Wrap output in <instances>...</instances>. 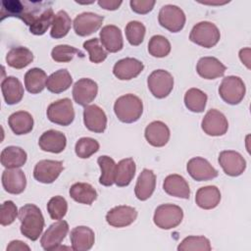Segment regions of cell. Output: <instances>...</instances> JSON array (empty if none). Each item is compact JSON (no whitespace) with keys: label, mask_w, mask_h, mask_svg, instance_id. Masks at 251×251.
<instances>
[{"label":"cell","mask_w":251,"mask_h":251,"mask_svg":"<svg viewBox=\"0 0 251 251\" xmlns=\"http://www.w3.org/2000/svg\"><path fill=\"white\" fill-rule=\"evenodd\" d=\"M1 21L7 17L21 19L29 26V31L34 35L44 34L52 25L55 14L51 2L4 0L1 3Z\"/></svg>","instance_id":"obj_1"},{"label":"cell","mask_w":251,"mask_h":251,"mask_svg":"<svg viewBox=\"0 0 251 251\" xmlns=\"http://www.w3.org/2000/svg\"><path fill=\"white\" fill-rule=\"evenodd\" d=\"M19 219L22 234L32 241L37 240L44 227L41 210L34 204H25L19 211Z\"/></svg>","instance_id":"obj_2"},{"label":"cell","mask_w":251,"mask_h":251,"mask_svg":"<svg viewBox=\"0 0 251 251\" xmlns=\"http://www.w3.org/2000/svg\"><path fill=\"white\" fill-rule=\"evenodd\" d=\"M114 112L121 122L131 124L138 121L141 117L143 113V103L139 97L128 93L116 100Z\"/></svg>","instance_id":"obj_3"},{"label":"cell","mask_w":251,"mask_h":251,"mask_svg":"<svg viewBox=\"0 0 251 251\" xmlns=\"http://www.w3.org/2000/svg\"><path fill=\"white\" fill-rule=\"evenodd\" d=\"M220 37L221 33L217 25L206 21L196 24L189 34L190 41L204 48L214 47L219 42Z\"/></svg>","instance_id":"obj_4"},{"label":"cell","mask_w":251,"mask_h":251,"mask_svg":"<svg viewBox=\"0 0 251 251\" xmlns=\"http://www.w3.org/2000/svg\"><path fill=\"white\" fill-rule=\"evenodd\" d=\"M245 84L239 76L228 75L223 78L220 87L219 94L221 98L227 104L237 105L245 96Z\"/></svg>","instance_id":"obj_5"},{"label":"cell","mask_w":251,"mask_h":251,"mask_svg":"<svg viewBox=\"0 0 251 251\" xmlns=\"http://www.w3.org/2000/svg\"><path fill=\"white\" fill-rule=\"evenodd\" d=\"M182 209L174 204H162L155 210L154 224L162 229H171L176 227L182 221Z\"/></svg>","instance_id":"obj_6"},{"label":"cell","mask_w":251,"mask_h":251,"mask_svg":"<svg viewBox=\"0 0 251 251\" xmlns=\"http://www.w3.org/2000/svg\"><path fill=\"white\" fill-rule=\"evenodd\" d=\"M47 118L50 122L59 126H69L75 119L73 102L69 98H63L51 103L47 108Z\"/></svg>","instance_id":"obj_7"},{"label":"cell","mask_w":251,"mask_h":251,"mask_svg":"<svg viewBox=\"0 0 251 251\" xmlns=\"http://www.w3.org/2000/svg\"><path fill=\"white\" fill-rule=\"evenodd\" d=\"M147 85L154 97L162 99L167 97L173 90L174 77L165 70H156L149 75Z\"/></svg>","instance_id":"obj_8"},{"label":"cell","mask_w":251,"mask_h":251,"mask_svg":"<svg viewBox=\"0 0 251 251\" xmlns=\"http://www.w3.org/2000/svg\"><path fill=\"white\" fill-rule=\"evenodd\" d=\"M183 11L176 5H165L161 8L158 16L159 24L171 32L180 31L185 25Z\"/></svg>","instance_id":"obj_9"},{"label":"cell","mask_w":251,"mask_h":251,"mask_svg":"<svg viewBox=\"0 0 251 251\" xmlns=\"http://www.w3.org/2000/svg\"><path fill=\"white\" fill-rule=\"evenodd\" d=\"M69 232V225L66 221L59 220L49 226L40 239L41 246L46 251L57 250Z\"/></svg>","instance_id":"obj_10"},{"label":"cell","mask_w":251,"mask_h":251,"mask_svg":"<svg viewBox=\"0 0 251 251\" xmlns=\"http://www.w3.org/2000/svg\"><path fill=\"white\" fill-rule=\"evenodd\" d=\"M201 127L203 131L210 136H221L227 131L228 123L222 112L211 109L204 116Z\"/></svg>","instance_id":"obj_11"},{"label":"cell","mask_w":251,"mask_h":251,"mask_svg":"<svg viewBox=\"0 0 251 251\" xmlns=\"http://www.w3.org/2000/svg\"><path fill=\"white\" fill-rule=\"evenodd\" d=\"M218 160L225 174L229 176H238L246 169V161L242 155L233 150L222 151Z\"/></svg>","instance_id":"obj_12"},{"label":"cell","mask_w":251,"mask_h":251,"mask_svg":"<svg viewBox=\"0 0 251 251\" xmlns=\"http://www.w3.org/2000/svg\"><path fill=\"white\" fill-rule=\"evenodd\" d=\"M63 171V162L56 160H41L33 169V177L42 183L54 182Z\"/></svg>","instance_id":"obj_13"},{"label":"cell","mask_w":251,"mask_h":251,"mask_svg":"<svg viewBox=\"0 0 251 251\" xmlns=\"http://www.w3.org/2000/svg\"><path fill=\"white\" fill-rule=\"evenodd\" d=\"M103 21V16L91 12L81 13L77 15L74 20L73 25L75 32L79 36L90 35L101 27Z\"/></svg>","instance_id":"obj_14"},{"label":"cell","mask_w":251,"mask_h":251,"mask_svg":"<svg viewBox=\"0 0 251 251\" xmlns=\"http://www.w3.org/2000/svg\"><path fill=\"white\" fill-rule=\"evenodd\" d=\"M189 176L197 181H206L218 176V171L204 158H191L186 165Z\"/></svg>","instance_id":"obj_15"},{"label":"cell","mask_w":251,"mask_h":251,"mask_svg":"<svg viewBox=\"0 0 251 251\" xmlns=\"http://www.w3.org/2000/svg\"><path fill=\"white\" fill-rule=\"evenodd\" d=\"M98 92L97 83L90 78H80L73 86V98L75 103L81 106H87L91 103Z\"/></svg>","instance_id":"obj_16"},{"label":"cell","mask_w":251,"mask_h":251,"mask_svg":"<svg viewBox=\"0 0 251 251\" xmlns=\"http://www.w3.org/2000/svg\"><path fill=\"white\" fill-rule=\"evenodd\" d=\"M137 218L133 207L121 205L112 208L106 215V222L114 227H125L131 225Z\"/></svg>","instance_id":"obj_17"},{"label":"cell","mask_w":251,"mask_h":251,"mask_svg":"<svg viewBox=\"0 0 251 251\" xmlns=\"http://www.w3.org/2000/svg\"><path fill=\"white\" fill-rule=\"evenodd\" d=\"M83 123L88 130L101 133L106 129L107 117L99 106L87 105L83 110Z\"/></svg>","instance_id":"obj_18"},{"label":"cell","mask_w":251,"mask_h":251,"mask_svg":"<svg viewBox=\"0 0 251 251\" xmlns=\"http://www.w3.org/2000/svg\"><path fill=\"white\" fill-rule=\"evenodd\" d=\"M2 185L8 193H22L26 186L25 173L19 168L6 169L2 174Z\"/></svg>","instance_id":"obj_19"},{"label":"cell","mask_w":251,"mask_h":251,"mask_svg":"<svg viewBox=\"0 0 251 251\" xmlns=\"http://www.w3.org/2000/svg\"><path fill=\"white\" fill-rule=\"evenodd\" d=\"M144 65L137 59L125 58L118 61L113 68L114 75L121 80H128L136 77L142 71Z\"/></svg>","instance_id":"obj_20"},{"label":"cell","mask_w":251,"mask_h":251,"mask_svg":"<svg viewBox=\"0 0 251 251\" xmlns=\"http://www.w3.org/2000/svg\"><path fill=\"white\" fill-rule=\"evenodd\" d=\"M38 145L41 150L51 153H61L67 145L66 135L58 130L49 129L41 134L38 140Z\"/></svg>","instance_id":"obj_21"},{"label":"cell","mask_w":251,"mask_h":251,"mask_svg":"<svg viewBox=\"0 0 251 251\" xmlns=\"http://www.w3.org/2000/svg\"><path fill=\"white\" fill-rule=\"evenodd\" d=\"M226 67L215 57H202L196 65L198 75L205 79H215L223 76Z\"/></svg>","instance_id":"obj_22"},{"label":"cell","mask_w":251,"mask_h":251,"mask_svg":"<svg viewBox=\"0 0 251 251\" xmlns=\"http://www.w3.org/2000/svg\"><path fill=\"white\" fill-rule=\"evenodd\" d=\"M144 136L150 145L154 147H163L170 139V129L165 123L154 121L146 126Z\"/></svg>","instance_id":"obj_23"},{"label":"cell","mask_w":251,"mask_h":251,"mask_svg":"<svg viewBox=\"0 0 251 251\" xmlns=\"http://www.w3.org/2000/svg\"><path fill=\"white\" fill-rule=\"evenodd\" d=\"M70 239L73 250L86 251L92 248L95 241V234L90 227L79 226L72 229Z\"/></svg>","instance_id":"obj_24"},{"label":"cell","mask_w":251,"mask_h":251,"mask_svg":"<svg viewBox=\"0 0 251 251\" xmlns=\"http://www.w3.org/2000/svg\"><path fill=\"white\" fill-rule=\"evenodd\" d=\"M100 42L108 52H119L123 49L124 46L121 29L114 25H108L103 26L100 31Z\"/></svg>","instance_id":"obj_25"},{"label":"cell","mask_w":251,"mask_h":251,"mask_svg":"<svg viewBox=\"0 0 251 251\" xmlns=\"http://www.w3.org/2000/svg\"><path fill=\"white\" fill-rule=\"evenodd\" d=\"M156 186V176L152 170L143 169L138 176L134 193L138 200L145 201L151 197Z\"/></svg>","instance_id":"obj_26"},{"label":"cell","mask_w":251,"mask_h":251,"mask_svg":"<svg viewBox=\"0 0 251 251\" xmlns=\"http://www.w3.org/2000/svg\"><path fill=\"white\" fill-rule=\"evenodd\" d=\"M163 188L165 192L171 196L183 199H188L190 196L188 182L183 176L176 174L170 175L165 178L163 182Z\"/></svg>","instance_id":"obj_27"},{"label":"cell","mask_w":251,"mask_h":251,"mask_svg":"<svg viewBox=\"0 0 251 251\" xmlns=\"http://www.w3.org/2000/svg\"><path fill=\"white\" fill-rule=\"evenodd\" d=\"M1 91L5 102L8 105L19 103L24 96V87L19 78L7 76L1 82Z\"/></svg>","instance_id":"obj_28"},{"label":"cell","mask_w":251,"mask_h":251,"mask_svg":"<svg viewBox=\"0 0 251 251\" xmlns=\"http://www.w3.org/2000/svg\"><path fill=\"white\" fill-rule=\"evenodd\" d=\"M221 201V192L215 185L200 187L195 195V202L198 207L204 210L216 208Z\"/></svg>","instance_id":"obj_29"},{"label":"cell","mask_w":251,"mask_h":251,"mask_svg":"<svg viewBox=\"0 0 251 251\" xmlns=\"http://www.w3.org/2000/svg\"><path fill=\"white\" fill-rule=\"evenodd\" d=\"M135 163L132 158H126L116 164L114 183L120 187L127 186L135 175Z\"/></svg>","instance_id":"obj_30"},{"label":"cell","mask_w":251,"mask_h":251,"mask_svg":"<svg viewBox=\"0 0 251 251\" xmlns=\"http://www.w3.org/2000/svg\"><path fill=\"white\" fill-rule=\"evenodd\" d=\"M8 124L15 134H26L33 128V118L28 112L18 111L9 117Z\"/></svg>","instance_id":"obj_31"},{"label":"cell","mask_w":251,"mask_h":251,"mask_svg":"<svg viewBox=\"0 0 251 251\" xmlns=\"http://www.w3.org/2000/svg\"><path fill=\"white\" fill-rule=\"evenodd\" d=\"M26 153L18 146H8L1 152V164L6 169L21 168L26 162Z\"/></svg>","instance_id":"obj_32"},{"label":"cell","mask_w":251,"mask_h":251,"mask_svg":"<svg viewBox=\"0 0 251 251\" xmlns=\"http://www.w3.org/2000/svg\"><path fill=\"white\" fill-rule=\"evenodd\" d=\"M33 61L32 52L24 46L11 48L6 55V62L8 66L14 69H24Z\"/></svg>","instance_id":"obj_33"},{"label":"cell","mask_w":251,"mask_h":251,"mask_svg":"<svg viewBox=\"0 0 251 251\" xmlns=\"http://www.w3.org/2000/svg\"><path fill=\"white\" fill-rule=\"evenodd\" d=\"M70 196L75 202L85 205H91L97 198V192L94 187L86 182L74 183L70 188Z\"/></svg>","instance_id":"obj_34"},{"label":"cell","mask_w":251,"mask_h":251,"mask_svg":"<svg viewBox=\"0 0 251 251\" xmlns=\"http://www.w3.org/2000/svg\"><path fill=\"white\" fill-rule=\"evenodd\" d=\"M72 82L73 78L69 71L66 69H61L48 76L46 87L52 93H61L69 89Z\"/></svg>","instance_id":"obj_35"},{"label":"cell","mask_w":251,"mask_h":251,"mask_svg":"<svg viewBox=\"0 0 251 251\" xmlns=\"http://www.w3.org/2000/svg\"><path fill=\"white\" fill-rule=\"evenodd\" d=\"M46 73L39 68H32L25 75V86L31 94H37L46 87Z\"/></svg>","instance_id":"obj_36"},{"label":"cell","mask_w":251,"mask_h":251,"mask_svg":"<svg viewBox=\"0 0 251 251\" xmlns=\"http://www.w3.org/2000/svg\"><path fill=\"white\" fill-rule=\"evenodd\" d=\"M207 94L198 88H189L184 94L185 107L194 113H201L205 110Z\"/></svg>","instance_id":"obj_37"},{"label":"cell","mask_w":251,"mask_h":251,"mask_svg":"<svg viewBox=\"0 0 251 251\" xmlns=\"http://www.w3.org/2000/svg\"><path fill=\"white\" fill-rule=\"evenodd\" d=\"M72 25V20L68 13L64 10L59 11L54 18L50 35L53 38H62L68 34V32L71 29Z\"/></svg>","instance_id":"obj_38"},{"label":"cell","mask_w":251,"mask_h":251,"mask_svg":"<svg viewBox=\"0 0 251 251\" xmlns=\"http://www.w3.org/2000/svg\"><path fill=\"white\" fill-rule=\"evenodd\" d=\"M97 163L101 170L99 183L104 186H111L114 183V176L116 169V163L114 159L104 155L98 157Z\"/></svg>","instance_id":"obj_39"},{"label":"cell","mask_w":251,"mask_h":251,"mask_svg":"<svg viewBox=\"0 0 251 251\" xmlns=\"http://www.w3.org/2000/svg\"><path fill=\"white\" fill-rule=\"evenodd\" d=\"M148 52L156 58H163L171 52V43L163 35H154L148 42Z\"/></svg>","instance_id":"obj_40"},{"label":"cell","mask_w":251,"mask_h":251,"mask_svg":"<svg viewBox=\"0 0 251 251\" xmlns=\"http://www.w3.org/2000/svg\"><path fill=\"white\" fill-rule=\"evenodd\" d=\"M212 249L210 240L205 236H187L177 246L178 251H189V250H201L210 251Z\"/></svg>","instance_id":"obj_41"},{"label":"cell","mask_w":251,"mask_h":251,"mask_svg":"<svg viewBox=\"0 0 251 251\" xmlns=\"http://www.w3.org/2000/svg\"><path fill=\"white\" fill-rule=\"evenodd\" d=\"M99 150V143L97 140L91 137L79 138L75 146V151L77 157L81 159H87Z\"/></svg>","instance_id":"obj_42"},{"label":"cell","mask_w":251,"mask_h":251,"mask_svg":"<svg viewBox=\"0 0 251 251\" xmlns=\"http://www.w3.org/2000/svg\"><path fill=\"white\" fill-rule=\"evenodd\" d=\"M83 48L88 52L89 60L92 63L99 64V63H102L107 58V55H108L107 51L104 50L103 45L100 44V40L96 37L86 40L83 43Z\"/></svg>","instance_id":"obj_43"},{"label":"cell","mask_w":251,"mask_h":251,"mask_svg":"<svg viewBox=\"0 0 251 251\" xmlns=\"http://www.w3.org/2000/svg\"><path fill=\"white\" fill-rule=\"evenodd\" d=\"M145 26L137 21L129 22L126 26V36L130 45L137 46L141 44L145 36Z\"/></svg>","instance_id":"obj_44"},{"label":"cell","mask_w":251,"mask_h":251,"mask_svg":"<svg viewBox=\"0 0 251 251\" xmlns=\"http://www.w3.org/2000/svg\"><path fill=\"white\" fill-rule=\"evenodd\" d=\"M75 54H79L81 57H83V53L81 51H79L74 46L67 45V44L57 45L51 51L52 59L58 63L70 62L73 60Z\"/></svg>","instance_id":"obj_45"},{"label":"cell","mask_w":251,"mask_h":251,"mask_svg":"<svg viewBox=\"0 0 251 251\" xmlns=\"http://www.w3.org/2000/svg\"><path fill=\"white\" fill-rule=\"evenodd\" d=\"M68 211V203L63 196L52 197L47 203V212L52 220L63 219Z\"/></svg>","instance_id":"obj_46"},{"label":"cell","mask_w":251,"mask_h":251,"mask_svg":"<svg viewBox=\"0 0 251 251\" xmlns=\"http://www.w3.org/2000/svg\"><path fill=\"white\" fill-rule=\"evenodd\" d=\"M18 216H19V212H18L17 206L14 204L13 201L8 200L1 205L0 223L2 226H5L13 224Z\"/></svg>","instance_id":"obj_47"},{"label":"cell","mask_w":251,"mask_h":251,"mask_svg":"<svg viewBox=\"0 0 251 251\" xmlns=\"http://www.w3.org/2000/svg\"><path fill=\"white\" fill-rule=\"evenodd\" d=\"M154 0H130L129 5L131 10L137 14L145 15L152 11L155 5Z\"/></svg>","instance_id":"obj_48"},{"label":"cell","mask_w":251,"mask_h":251,"mask_svg":"<svg viewBox=\"0 0 251 251\" xmlns=\"http://www.w3.org/2000/svg\"><path fill=\"white\" fill-rule=\"evenodd\" d=\"M122 3H123L122 1H115V0H99L98 1V5L101 8L109 11H114L119 9Z\"/></svg>","instance_id":"obj_49"},{"label":"cell","mask_w":251,"mask_h":251,"mask_svg":"<svg viewBox=\"0 0 251 251\" xmlns=\"http://www.w3.org/2000/svg\"><path fill=\"white\" fill-rule=\"evenodd\" d=\"M8 250H30V248L21 240H13L7 246V251Z\"/></svg>","instance_id":"obj_50"},{"label":"cell","mask_w":251,"mask_h":251,"mask_svg":"<svg viewBox=\"0 0 251 251\" xmlns=\"http://www.w3.org/2000/svg\"><path fill=\"white\" fill-rule=\"evenodd\" d=\"M239 58L247 69H250V48L241 49L239 51Z\"/></svg>","instance_id":"obj_51"}]
</instances>
